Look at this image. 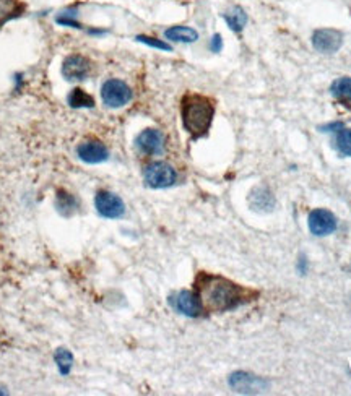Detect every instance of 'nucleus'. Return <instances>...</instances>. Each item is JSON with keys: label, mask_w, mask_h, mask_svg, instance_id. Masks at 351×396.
<instances>
[{"label": "nucleus", "mask_w": 351, "mask_h": 396, "mask_svg": "<svg viewBox=\"0 0 351 396\" xmlns=\"http://www.w3.org/2000/svg\"><path fill=\"white\" fill-rule=\"evenodd\" d=\"M195 293L202 302L203 311L208 312L232 311L257 298L255 291L232 283L228 278L205 271L199 273L195 278Z\"/></svg>", "instance_id": "f257e3e1"}, {"label": "nucleus", "mask_w": 351, "mask_h": 396, "mask_svg": "<svg viewBox=\"0 0 351 396\" xmlns=\"http://www.w3.org/2000/svg\"><path fill=\"white\" fill-rule=\"evenodd\" d=\"M215 116V104L208 96L187 93L181 99L182 125L192 138H202L208 134Z\"/></svg>", "instance_id": "f03ea898"}, {"label": "nucleus", "mask_w": 351, "mask_h": 396, "mask_svg": "<svg viewBox=\"0 0 351 396\" xmlns=\"http://www.w3.org/2000/svg\"><path fill=\"white\" fill-rule=\"evenodd\" d=\"M145 182L152 189H168L176 184L177 172L171 165L165 161H154L143 171Z\"/></svg>", "instance_id": "7ed1b4c3"}, {"label": "nucleus", "mask_w": 351, "mask_h": 396, "mask_svg": "<svg viewBox=\"0 0 351 396\" xmlns=\"http://www.w3.org/2000/svg\"><path fill=\"white\" fill-rule=\"evenodd\" d=\"M101 98H103V103L106 104L108 107L117 109V107L126 106L127 103H130L132 90H130V86L124 83L122 80L111 79L103 83Z\"/></svg>", "instance_id": "20e7f679"}, {"label": "nucleus", "mask_w": 351, "mask_h": 396, "mask_svg": "<svg viewBox=\"0 0 351 396\" xmlns=\"http://www.w3.org/2000/svg\"><path fill=\"white\" fill-rule=\"evenodd\" d=\"M94 207H97L99 215L108 218V220H117V218L124 216L126 213V205L122 202V198L119 195L108 192V190H99L97 194Z\"/></svg>", "instance_id": "39448f33"}, {"label": "nucleus", "mask_w": 351, "mask_h": 396, "mask_svg": "<svg viewBox=\"0 0 351 396\" xmlns=\"http://www.w3.org/2000/svg\"><path fill=\"white\" fill-rule=\"evenodd\" d=\"M61 72L67 81H83L91 74V62L81 54H70L63 59Z\"/></svg>", "instance_id": "423d86ee"}, {"label": "nucleus", "mask_w": 351, "mask_h": 396, "mask_svg": "<svg viewBox=\"0 0 351 396\" xmlns=\"http://www.w3.org/2000/svg\"><path fill=\"white\" fill-rule=\"evenodd\" d=\"M343 44V34L339 30L322 28L316 30L312 34V45L317 52L334 54Z\"/></svg>", "instance_id": "0eeeda50"}, {"label": "nucleus", "mask_w": 351, "mask_h": 396, "mask_svg": "<svg viewBox=\"0 0 351 396\" xmlns=\"http://www.w3.org/2000/svg\"><path fill=\"white\" fill-rule=\"evenodd\" d=\"M308 225H309V231H311L314 236L323 238V236H329L332 234V232H335L337 218L334 213L329 211V209L319 208L309 213Z\"/></svg>", "instance_id": "6e6552de"}, {"label": "nucleus", "mask_w": 351, "mask_h": 396, "mask_svg": "<svg viewBox=\"0 0 351 396\" xmlns=\"http://www.w3.org/2000/svg\"><path fill=\"white\" fill-rule=\"evenodd\" d=\"M230 386L238 393H262L268 388V382L245 372H236L230 377Z\"/></svg>", "instance_id": "1a4fd4ad"}, {"label": "nucleus", "mask_w": 351, "mask_h": 396, "mask_svg": "<svg viewBox=\"0 0 351 396\" xmlns=\"http://www.w3.org/2000/svg\"><path fill=\"white\" fill-rule=\"evenodd\" d=\"M77 156L86 165H99V163L108 161L109 152L106 145L99 140H85L77 147Z\"/></svg>", "instance_id": "9d476101"}, {"label": "nucleus", "mask_w": 351, "mask_h": 396, "mask_svg": "<svg viewBox=\"0 0 351 396\" xmlns=\"http://www.w3.org/2000/svg\"><path fill=\"white\" fill-rule=\"evenodd\" d=\"M135 147L143 154L157 156V154H161L163 149H165V136L157 129H147L137 136Z\"/></svg>", "instance_id": "9b49d317"}, {"label": "nucleus", "mask_w": 351, "mask_h": 396, "mask_svg": "<svg viewBox=\"0 0 351 396\" xmlns=\"http://www.w3.org/2000/svg\"><path fill=\"white\" fill-rule=\"evenodd\" d=\"M174 307L177 309V312L194 318L200 317L205 312L195 291H181L174 298Z\"/></svg>", "instance_id": "f8f14e48"}, {"label": "nucleus", "mask_w": 351, "mask_h": 396, "mask_svg": "<svg viewBox=\"0 0 351 396\" xmlns=\"http://www.w3.org/2000/svg\"><path fill=\"white\" fill-rule=\"evenodd\" d=\"M248 202L250 208L259 213H270L275 208V197H273L270 189L263 187V185H259V187L250 190Z\"/></svg>", "instance_id": "ddd939ff"}, {"label": "nucleus", "mask_w": 351, "mask_h": 396, "mask_svg": "<svg viewBox=\"0 0 351 396\" xmlns=\"http://www.w3.org/2000/svg\"><path fill=\"white\" fill-rule=\"evenodd\" d=\"M26 7L21 0H0V28L8 21L20 18Z\"/></svg>", "instance_id": "4468645a"}, {"label": "nucleus", "mask_w": 351, "mask_h": 396, "mask_svg": "<svg viewBox=\"0 0 351 396\" xmlns=\"http://www.w3.org/2000/svg\"><path fill=\"white\" fill-rule=\"evenodd\" d=\"M165 38L174 43H195L199 39V33L189 26H171L165 31Z\"/></svg>", "instance_id": "2eb2a0df"}, {"label": "nucleus", "mask_w": 351, "mask_h": 396, "mask_svg": "<svg viewBox=\"0 0 351 396\" xmlns=\"http://www.w3.org/2000/svg\"><path fill=\"white\" fill-rule=\"evenodd\" d=\"M332 94L337 101H340L345 106H350L351 104V79L350 76H341V79H337L330 86Z\"/></svg>", "instance_id": "dca6fc26"}, {"label": "nucleus", "mask_w": 351, "mask_h": 396, "mask_svg": "<svg viewBox=\"0 0 351 396\" xmlns=\"http://www.w3.org/2000/svg\"><path fill=\"white\" fill-rule=\"evenodd\" d=\"M56 207L62 216H72L75 213V209L79 208V200L72 194L66 192V190H59Z\"/></svg>", "instance_id": "f3484780"}, {"label": "nucleus", "mask_w": 351, "mask_h": 396, "mask_svg": "<svg viewBox=\"0 0 351 396\" xmlns=\"http://www.w3.org/2000/svg\"><path fill=\"white\" fill-rule=\"evenodd\" d=\"M225 20L232 31L241 33L244 30L245 23H248V15L241 7H232L230 12L225 13Z\"/></svg>", "instance_id": "a211bd4d"}, {"label": "nucleus", "mask_w": 351, "mask_h": 396, "mask_svg": "<svg viewBox=\"0 0 351 396\" xmlns=\"http://www.w3.org/2000/svg\"><path fill=\"white\" fill-rule=\"evenodd\" d=\"M68 104H70L72 107H93L94 106V99L90 96L86 91H83L81 88H74L70 91V94H68L67 98Z\"/></svg>", "instance_id": "6ab92c4d"}, {"label": "nucleus", "mask_w": 351, "mask_h": 396, "mask_svg": "<svg viewBox=\"0 0 351 396\" xmlns=\"http://www.w3.org/2000/svg\"><path fill=\"white\" fill-rule=\"evenodd\" d=\"M54 359H56V364L59 367V372L62 375H68L72 371V364H74V354L67 349H57V353L54 354Z\"/></svg>", "instance_id": "aec40b11"}, {"label": "nucleus", "mask_w": 351, "mask_h": 396, "mask_svg": "<svg viewBox=\"0 0 351 396\" xmlns=\"http://www.w3.org/2000/svg\"><path fill=\"white\" fill-rule=\"evenodd\" d=\"M337 148L341 154L351 158V129H341L337 135Z\"/></svg>", "instance_id": "412c9836"}, {"label": "nucleus", "mask_w": 351, "mask_h": 396, "mask_svg": "<svg viewBox=\"0 0 351 396\" xmlns=\"http://www.w3.org/2000/svg\"><path fill=\"white\" fill-rule=\"evenodd\" d=\"M137 41H140V43L150 45V48H154V49H161V51H171V45L165 43V41H159L157 38H150V36H137Z\"/></svg>", "instance_id": "4be33fe9"}, {"label": "nucleus", "mask_w": 351, "mask_h": 396, "mask_svg": "<svg viewBox=\"0 0 351 396\" xmlns=\"http://www.w3.org/2000/svg\"><path fill=\"white\" fill-rule=\"evenodd\" d=\"M56 21L59 25H63V26H70V28H81V25L79 21L75 20V15L70 12H63L62 15H57Z\"/></svg>", "instance_id": "5701e85b"}, {"label": "nucleus", "mask_w": 351, "mask_h": 396, "mask_svg": "<svg viewBox=\"0 0 351 396\" xmlns=\"http://www.w3.org/2000/svg\"><path fill=\"white\" fill-rule=\"evenodd\" d=\"M221 48H223V39H221V36H220V34H215V36H213L212 43H210V49H212L213 52H220V51H221Z\"/></svg>", "instance_id": "b1692460"}, {"label": "nucleus", "mask_w": 351, "mask_h": 396, "mask_svg": "<svg viewBox=\"0 0 351 396\" xmlns=\"http://www.w3.org/2000/svg\"><path fill=\"white\" fill-rule=\"evenodd\" d=\"M323 129L329 130V132H332V130H340V129H343V124H340V122H335V124H329L327 127H323Z\"/></svg>", "instance_id": "393cba45"}, {"label": "nucleus", "mask_w": 351, "mask_h": 396, "mask_svg": "<svg viewBox=\"0 0 351 396\" xmlns=\"http://www.w3.org/2000/svg\"><path fill=\"white\" fill-rule=\"evenodd\" d=\"M299 271L303 273V275L306 273V258H304V257L299 258Z\"/></svg>", "instance_id": "a878e982"}]
</instances>
